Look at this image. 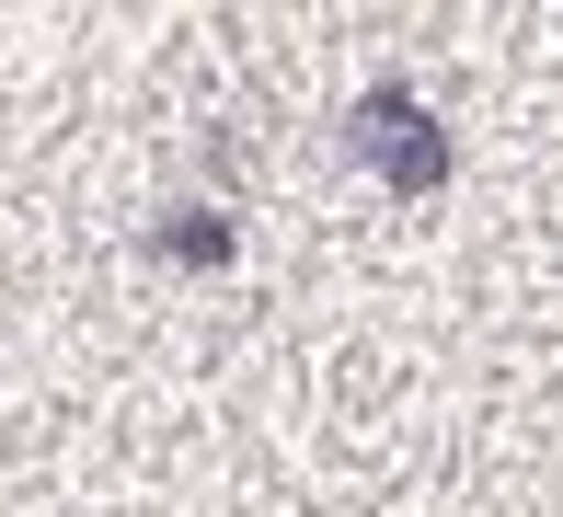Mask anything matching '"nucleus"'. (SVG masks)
Masks as SVG:
<instances>
[]
</instances>
